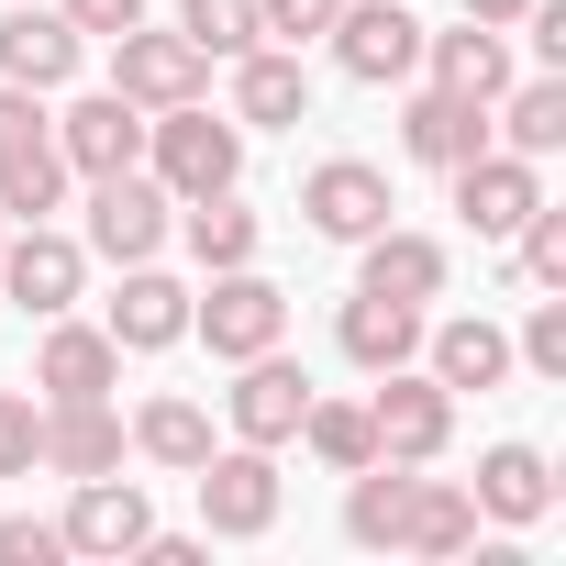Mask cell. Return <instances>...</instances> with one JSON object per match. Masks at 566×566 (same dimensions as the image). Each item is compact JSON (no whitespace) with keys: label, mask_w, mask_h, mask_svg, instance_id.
Listing matches in <instances>:
<instances>
[{"label":"cell","mask_w":566,"mask_h":566,"mask_svg":"<svg viewBox=\"0 0 566 566\" xmlns=\"http://www.w3.org/2000/svg\"><path fill=\"white\" fill-rule=\"evenodd\" d=\"M145 178L167 200H200V189H233L244 178V123L211 112V101H178V112H145Z\"/></svg>","instance_id":"obj_1"},{"label":"cell","mask_w":566,"mask_h":566,"mask_svg":"<svg viewBox=\"0 0 566 566\" xmlns=\"http://www.w3.org/2000/svg\"><path fill=\"white\" fill-rule=\"evenodd\" d=\"M189 334L222 367H244V356H266L277 334H290V290L255 277V266H211V290H189Z\"/></svg>","instance_id":"obj_2"},{"label":"cell","mask_w":566,"mask_h":566,"mask_svg":"<svg viewBox=\"0 0 566 566\" xmlns=\"http://www.w3.org/2000/svg\"><path fill=\"white\" fill-rule=\"evenodd\" d=\"M367 433L389 467H433L455 444V389L433 367H378V400H367Z\"/></svg>","instance_id":"obj_3"},{"label":"cell","mask_w":566,"mask_h":566,"mask_svg":"<svg viewBox=\"0 0 566 566\" xmlns=\"http://www.w3.org/2000/svg\"><path fill=\"white\" fill-rule=\"evenodd\" d=\"M0 290L23 301V323L78 312V290H90V244L56 233V222H12V233H0Z\"/></svg>","instance_id":"obj_4"},{"label":"cell","mask_w":566,"mask_h":566,"mask_svg":"<svg viewBox=\"0 0 566 566\" xmlns=\"http://www.w3.org/2000/svg\"><path fill=\"white\" fill-rule=\"evenodd\" d=\"M189 478H200V522H211L222 544L277 533V455H266V444H211Z\"/></svg>","instance_id":"obj_5"},{"label":"cell","mask_w":566,"mask_h":566,"mask_svg":"<svg viewBox=\"0 0 566 566\" xmlns=\"http://www.w3.org/2000/svg\"><path fill=\"white\" fill-rule=\"evenodd\" d=\"M112 90H123L134 112H178V101H200V90H211V56H200L178 23H167V34H156V23H134V34H112Z\"/></svg>","instance_id":"obj_6"},{"label":"cell","mask_w":566,"mask_h":566,"mask_svg":"<svg viewBox=\"0 0 566 566\" xmlns=\"http://www.w3.org/2000/svg\"><path fill=\"white\" fill-rule=\"evenodd\" d=\"M323 45H334V67H345L356 90H400V78L422 67V23L400 12V0H345Z\"/></svg>","instance_id":"obj_7"},{"label":"cell","mask_w":566,"mask_h":566,"mask_svg":"<svg viewBox=\"0 0 566 566\" xmlns=\"http://www.w3.org/2000/svg\"><path fill=\"white\" fill-rule=\"evenodd\" d=\"M90 255H112V266H145L156 244H167V189L145 178V167H112V178H90V233H78Z\"/></svg>","instance_id":"obj_8"},{"label":"cell","mask_w":566,"mask_h":566,"mask_svg":"<svg viewBox=\"0 0 566 566\" xmlns=\"http://www.w3.org/2000/svg\"><path fill=\"white\" fill-rule=\"evenodd\" d=\"M222 411H233V444H266V455H277V444H301V411H312V378H301L290 356L266 345V356H244V367H233Z\"/></svg>","instance_id":"obj_9"},{"label":"cell","mask_w":566,"mask_h":566,"mask_svg":"<svg viewBox=\"0 0 566 566\" xmlns=\"http://www.w3.org/2000/svg\"><path fill=\"white\" fill-rule=\"evenodd\" d=\"M455 178V211H467V233L478 244H511L522 233V211L544 200V167L533 156H511V145H489V156H467V167H444Z\"/></svg>","instance_id":"obj_10"},{"label":"cell","mask_w":566,"mask_h":566,"mask_svg":"<svg viewBox=\"0 0 566 566\" xmlns=\"http://www.w3.org/2000/svg\"><path fill=\"white\" fill-rule=\"evenodd\" d=\"M56 156L67 178H112V167H145V112L123 90H90L78 112H56Z\"/></svg>","instance_id":"obj_11"},{"label":"cell","mask_w":566,"mask_h":566,"mask_svg":"<svg viewBox=\"0 0 566 566\" xmlns=\"http://www.w3.org/2000/svg\"><path fill=\"white\" fill-rule=\"evenodd\" d=\"M301 211H312L323 244H367V233L389 222V178H378L367 156H323V167L301 178Z\"/></svg>","instance_id":"obj_12"},{"label":"cell","mask_w":566,"mask_h":566,"mask_svg":"<svg viewBox=\"0 0 566 566\" xmlns=\"http://www.w3.org/2000/svg\"><path fill=\"white\" fill-rule=\"evenodd\" d=\"M101 334L123 345V356H167L178 334H189V290L145 255V266H123V290H112V312H101Z\"/></svg>","instance_id":"obj_13"},{"label":"cell","mask_w":566,"mask_h":566,"mask_svg":"<svg viewBox=\"0 0 566 566\" xmlns=\"http://www.w3.org/2000/svg\"><path fill=\"white\" fill-rule=\"evenodd\" d=\"M34 389L45 400H112L123 389V345L101 334V323H45V345H34Z\"/></svg>","instance_id":"obj_14"},{"label":"cell","mask_w":566,"mask_h":566,"mask_svg":"<svg viewBox=\"0 0 566 566\" xmlns=\"http://www.w3.org/2000/svg\"><path fill=\"white\" fill-rule=\"evenodd\" d=\"M123 411L112 400H45V433H34V467H56V478H112L123 467Z\"/></svg>","instance_id":"obj_15"},{"label":"cell","mask_w":566,"mask_h":566,"mask_svg":"<svg viewBox=\"0 0 566 566\" xmlns=\"http://www.w3.org/2000/svg\"><path fill=\"white\" fill-rule=\"evenodd\" d=\"M67 555H145V533H156V511H145V489L112 467V478H78V500H67Z\"/></svg>","instance_id":"obj_16"},{"label":"cell","mask_w":566,"mask_h":566,"mask_svg":"<svg viewBox=\"0 0 566 566\" xmlns=\"http://www.w3.org/2000/svg\"><path fill=\"white\" fill-rule=\"evenodd\" d=\"M400 156L411 167H467V156H489V101H467V90H422L411 112H400Z\"/></svg>","instance_id":"obj_17"},{"label":"cell","mask_w":566,"mask_h":566,"mask_svg":"<svg viewBox=\"0 0 566 566\" xmlns=\"http://www.w3.org/2000/svg\"><path fill=\"white\" fill-rule=\"evenodd\" d=\"M444 277H455V255H444L433 233L378 222V233L356 244V290H378V301H444Z\"/></svg>","instance_id":"obj_18"},{"label":"cell","mask_w":566,"mask_h":566,"mask_svg":"<svg viewBox=\"0 0 566 566\" xmlns=\"http://www.w3.org/2000/svg\"><path fill=\"white\" fill-rule=\"evenodd\" d=\"M233 123H244V134L312 123V67H301L290 45H244V56H233Z\"/></svg>","instance_id":"obj_19"},{"label":"cell","mask_w":566,"mask_h":566,"mask_svg":"<svg viewBox=\"0 0 566 566\" xmlns=\"http://www.w3.org/2000/svg\"><path fill=\"white\" fill-rule=\"evenodd\" d=\"M78 23L67 12H34V0H23V12H0V78H12V90H67L78 78Z\"/></svg>","instance_id":"obj_20"},{"label":"cell","mask_w":566,"mask_h":566,"mask_svg":"<svg viewBox=\"0 0 566 566\" xmlns=\"http://www.w3.org/2000/svg\"><path fill=\"white\" fill-rule=\"evenodd\" d=\"M334 345H345V367H411L422 356V301H378V290H356L345 312H334Z\"/></svg>","instance_id":"obj_21"},{"label":"cell","mask_w":566,"mask_h":566,"mask_svg":"<svg viewBox=\"0 0 566 566\" xmlns=\"http://www.w3.org/2000/svg\"><path fill=\"white\" fill-rule=\"evenodd\" d=\"M422 367H433L444 389H500V378H511V334H500L489 312H455V323L422 334Z\"/></svg>","instance_id":"obj_22"},{"label":"cell","mask_w":566,"mask_h":566,"mask_svg":"<svg viewBox=\"0 0 566 566\" xmlns=\"http://www.w3.org/2000/svg\"><path fill=\"white\" fill-rule=\"evenodd\" d=\"M467 500H478L489 522H544V511H555V467H544V444H489Z\"/></svg>","instance_id":"obj_23"},{"label":"cell","mask_w":566,"mask_h":566,"mask_svg":"<svg viewBox=\"0 0 566 566\" xmlns=\"http://www.w3.org/2000/svg\"><path fill=\"white\" fill-rule=\"evenodd\" d=\"M400 555H467L478 544V500L455 489V478H422L411 467V500H400V533H389Z\"/></svg>","instance_id":"obj_24"},{"label":"cell","mask_w":566,"mask_h":566,"mask_svg":"<svg viewBox=\"0 0 566 566\" xmlns=\"http://www.w3.org/2000/svg\"><path fill=\"white\" fill-rule=\"evenodd\" d=\"M422 67H433V90H467V101H500V90H511L500 23H467V34H433V23H422Z\"/></svg>","instance_id":"obj_25"},{"label":"cell","mask_w":566,"mask_h":566,"mask_svg":"<svg viewBox=\"0 0 566 566\" xmlns=\"http://www.w3.org/2000/svg\"><path fill=\"white\" fill-rule=\"evenodd\" d=\"M489 145H511V156H533V167H544V156L566 145V78L544 67V78L500 90V101H489Z\"/></svg>","instance_id":"obj_26"},{"label":"cell","mask_w":566,"mask_h":566,"mask_svg":"<svg viewBox=\"0 0 566 566\" xmlns=\"http://www.w3.org/2000/svg\"><path fill=\"white\" fill-rule=\"evenodd\" d=\"M178 211H189V255H200V266H255L266 222H255L233 189H200V200H178Z\"/></svg>","instance_id":"obj_27"},{"label":"cell","mask_w":566,"mask_h":566,"mask_svg":"<svg viewBox=\"0 0 566 566\" xmlns=\"http://www.w3.org/2000/svg\"><path fill=\"white\" fill-rule=\"evenodd\" d=\"M134 455H156V467H178V478H189V467L211 455V411H200V400H178V389H167V400H145V411H134Z\"/></svg>","instance_id":"obj_28"},{"label":"cell","mask_w":566,"mask_h":566,"mask_svg":"<svg viewBox=\"0 0 566 566\" xmlns=\"http://www.w3.org/2000/svg\"><path fill=\"white\" fill-rule=\"evenodd\" d=\"M301 444H312L334 478H356V467L378 455V433H367V400H323V389H312V411H301Z\"/></svg>","instance_id":"obj_29"},{"label":"cell","mask_w":566,"mask_h":566,"mask_svg":"<svg viewBox=\"0 0 566 566\" xmlns=\"http://www.w3.org/2000/svg\"><path fill=\"white\" fill-rule=\"evenodd\" d=\"M400 500H411V467L367 455L356 489H345V533H356V544H389V533H400Z\"/></svg>","instance_id":"obj_30"},{"label":"cell","mask_w":566,"mask_h":566,"mask_svg":"<svg viewBox=\"0 0 566 566\" xmlns=\"http://www.w3.org/2000/svg\"><path fill=\"white\" fill-rule=\"evenodd\" d=\"M67 200V156L56 145H34V156H0V211H12V222H45Z\"/></svg>","instance_id":"obj_31"},{"label":"cell","mask_w":566,"mask_h":566,"mask_svg":"<svg viewBox=\"0 0 566 566\" xmlns=\"http://www.w3.org/2000/svg\"><path fill=\"white\" fill-rule=\"evenodd\" d=\"M178 34H189L200 56H244V45H266V34H255V0H178Z\"/></svg>","instance_id":"obj_32"},{"label":"cell","mask_w":566,"mask_h":566,"mask_svg":"<svg viewBox=\"0 0 566 566\" xmlns=\"http://www.w3.org/2000/svg\"><path fill=\"white\" fill-rule=\"evenodd\" d=\"M511 266L533 277V290H566V211H555V200H533V211H522V233H511Z\"/></svg>","instance_id":"obj_33"},{"label":"cell","mask_w":566,"mask_h":566,"mask_svg":"<svg viewBox=\"0 0 566 566\" xmlns=\"http://www.w3.org/2000/svg\"><path fill=\"white\" fill-rule=\"evenodd\" d=\"M511 367H533V378H566V301H533V312H522V334H511Z\"/></svg>","instance_id":"obj_34"},{"label":"cell","mask_w":566,"mask_h":566,"mask_svg":"<svg viewBox=\"0 0 566 566\" xmlns=\"http://www.w3.org/2000/svg\"><path fill=\"white\" fill-rule=\"evenodd\" d=\"M334 12L345 0H255V34L266 45H312V34H334Z\"/></svg>","instance_id":"obj_35"},{"label":"cell","mask_w":566,"mask_h":566,"mask_svg":"<svg viewBox=\"0 0 566 566\" xmlns=\"http://www.w3.org/2000/svg\"><path fill=\"white\" fill-rule=\"evenodd\" d=\"M34 145H56L45 90H12V78H0V156H34Z\"/></svg>","instance_id":"obj_36"},{"label":"cell","mask_w":566,"mask_h":566,"mask_svg":"<svg viewBox=\"0 0 566 566\" xmlns=\"http://www.w3.org/2000/svg\"><path fill=\"white\" fill-rule=\"evenodd\" d=\"M34 433H45V411L23 389H0V478H34Z\"/></svg>","instance_id":"obj_37"},{"label":"cell","mask_w":566,"mask_h":566,"mask_svg":"<svg viewBox=\"0 0 566 566\" xmlns=\"http://www.w3.org/2000/svg\"><path fill=\"white\" fill-rule=\"evenodd\" d=\"M56 555H67L56 522H34V511H23V522H0V566H56Z\"/></svg>","instance_id":"obj_38"},{"label":"cell","mask_w":566,"mask_h":566,"mask_svg":"<svg viewBox=\"0 0 566 566\" xmlns=\"http://www.w3.org/2000/svg\"><path fill=\"white\" fill-rule=\"evenodd\" d=\"M56 12H67L78 34H101V45H112V34H134V23H145V0H56Z\"/></svg>","instance_id":"obj_39"},{"label":"cell","mask_w":566,"mask_h":566,"mask_svg":"<svg viewBox=\"0 0 566 566\" xmlns=\"http://www.w3.org/2000/svg\"><path fill=\"white\" fill-rule=\"evenodd\" d=\"M522 34H533L544 67H566V0H522Z\"/></svg>","instance_id":"obj_40"},{"label":"cell","mask_w":566,"mask_h":566,"mask_svg":"<svg viewBox=\"0 0 566 566\" xmlns=\"http://www.w3.org/2000/svg\"><path fill=\"white\" fill-rule=\"evenodd\" d=\"M467 23H522V0H467Z\"/></svg>","instance_id":"obj_41"},{"label":"cell","mask_w":566,"mask_h":566,"mask_svg":"<svg viewBox=\"0 0 566 566\" xmlns=\"http://www.w3.org/2000/svg\"><path fill=\"white\" fill-rule=\"evenodd\" d=\"M0 233H12V211H0Z\"/></svg>","instance_id":"obj_42"}]
</instances>
